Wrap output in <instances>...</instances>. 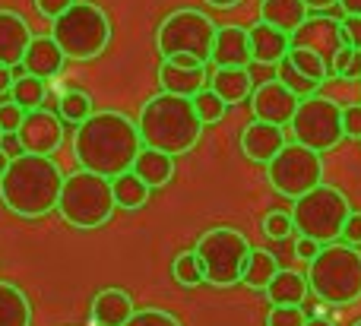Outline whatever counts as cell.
<instances>
[{
	"label": "cell",
	"mask_w": 361,
	"mask_h": 326,
	"mask_svg": "<svg viewBox=\"0 0 361 326\" xmlns=\"http://www.w3.org/2000/svg\"><path fill=\"white\" fill-rule=\"evenodd\" d=\"M206 63L203 67H184V63H175V61H162L159 67V82H162V92H171V95H200L206 89Z\"/></svg>",
	"instance_id": "cell-20"
},
{
	"label": "cell",
	"mask_w": 361,
	"mask_h": 326,
	"mask_svg": "<svg viewBox=\"0 0 361 326\" xmlns=\"http://www.w3.org/2000/svg\"><path fill=\"white\" fill-rule=\"evenodd\" d=\"M51 35L67 61H95L111 44V16L92 0H76L51 23Z\"/></svg>",
	"instance_id": "cell-6"
},
{
	"label": "cell",
	"mask_w": 361,
	"mask_h": 326,
	"mask_svg": "<svg viewBox=\"0 0 361 326\" xmlns=\"http://www.w3.org/2000/svg\"><path fill=\"white\" fill-rule=\"evenodd\" d=\"M219 25L206 16L203 10L193 6H180V10L169 13L162 25L156 29V48L159 54L175 57V54H193L197 61H212V48H216Z\"/></svg>",
	"instance_id": "cell-9"
},
{
	"label": "cell",
	"mask_w": 361,
	"mask_h": 326,
	"mask_svg": "<svg viewBox=\"0 0 361 326\" xmlns=\"http://www.w3.org/2000/svg\"><path fill=\"white\" fill-rule=\"evenodd\" d=\"M57 114H61L67 124L80 127L82 120H89L95 114V101L89 92H82V89H67V92H61V101H57Z\"/></svg>",
	"instance_id": "cell-29"
},
{
	"label": "cell",
	"mask_w": 361,
	"mask_h": 326,
	"mask_svg": "<svg viewBox=\"0 0 361 326\" xmlns=\"http://www.w3.org/2000/svg\"><path fill=\"white\" fill-rule=\"evenodd\" d=\"M67 63V54L61 51V44L54 42V35H35L23 57V70L29 76H38V80H51L57 76Z\"/></svg>",
	"instance_id": "cell-19"
},
{
	"label": "cell",
	"mask_w": 361,
	"mask_h": 326,
	"mask_svg": "<svg viewBox=\"0 0 361 326\" xmlns=\"http://www.w3.org/2000/svg\"><path fill=\"white\" fill-rule=\"evenodd\" d=\"M209 6H219V10H231V6H238L241 0H206Z\"/></svg>",
	"instance_id": "cell-50"
},
{
	"label": "cell",
	"mask_w": 361,
	"mask_h": 326,
	"mask_svg": "<svg viewBox=\"0 0 361 326\" xmlns=\"http://www.w3.org/2000/svg\"><path fill=\"white\" fill-rule=\"evenodd\" d=\"M288 61H292L305 76H311L314 82H320V86H324L326 80H333L330 63H326L324 57H320L317 51H311V48H292L288 51Z\"/></svg>",
	"instance_id": "cell-31"
},
{
	"label": "cell",
	"mask_w": 361,
	"mask_h": 326,
	"mask_svg": "<svg viewBox=\"0 0 361 326\" xmlns=\"http://www.w3.org/2000/svg\"><path fill=\"white\" fill-rule=\"evenodd\" d=\"M307 311L301 304H273L267 314V326H307Z\"/></svg>",
	"instance_id": "cell-36"
},
{
	"label": "cell",
	"mask_w": 361,
	"mask_h": 326,
	"mask_svg": "<svg viewBox=\"0 0 361 326\" xmlns=\"http://www.w3.org/2000/svg\"><path fill=\"white\" fill-rule=\"evenodd\" d=\"M133 175L143 177V181L149 184L152 190H156V187H165V184L175 177V156L143 146V152H140L137 162H133Z\"/></svg>",
	"instance_id": "cell-24"
},
{
	"label": "cell",
	"mask_w": 361,
	"mask_h": 326,
	"mask_svg": "<svg viewBox=\"0 0 361 326\" xmlns=\"http://www.w3.org/2000/svg\"><path fill=\"white\" fill-rule=\"evenodd\" d=\"M352 326H361V320H355V323H352Z\"/></svg>",
	"instance_id": "cell-54"
},
{
	"label": "cell",
	"mask_w": 361,
	"mask_h": 326,
	"mask_svg": "<svg viewBox=\"0 0 361 326\" xmlns=\"http://www.w3.org/2000/svg\"><path fill=\"white\" fill-rule=\"evenodd\" d=\"M250 44H254V63L279 67L288 57V51H292V35L260 19L257 25H250Z\"/></svg>",
	"instance_id": "cell-18"
},
{
	"label": "cell",
	"mask_w": 361,
	"mask_h": 326,
	"mask_svg": "<svg viewBox=\"0 0 361 326\" xmlns=\"http://www.w3.org/2000/svg\"><path fill=\"white\" fill-rule=\"evenodd\" d=\"M137 124L143 146L169 152V156H187L203 137V118H200L193 99H187V95H152L140 111Z\"/></svg>",
	"instance_id": "cell-3"
},
{
	"label": "cell",
	"mask_w": 361,
	"mask_h": 326,
	"mask_svg": "<svg viewBox=\"0 0 361 326\" xmlns=\"http://www.w3.org/2000/svg\"><path fill=\"white\" fill-rule=\"evenodd\" d=\"M307 282L317 301L330 308H349L361 298V251L352 244H324L307 263Z\"/></svg>",
	"instance_id": "cell-4"
},
{
	"label": "cell",
	"mask_w": 361,
	"mask_h": 326,
	"mask_svg": "<svg viewBox=\"0 0 361 326\" xmlns=\"http://www.w3.org/2000/svg\"><path fill=\"white\" fill-rule=\"evenodd\" d=\"M0 143H4V127H0Z\"/></svg>",
	"instance_id": "cell-53"
},
{
	"label": "cell",
	"mask_w": 361,
	"mask_h": 326,
	"mask_svg": "<svg viewBox=\"0 0 361 326\" xmlns=\"http://www.w3.org/2000/svg\"><path fill=\"white\" fill-rule=\"evenodd\" d=\"M307 326H333V323L324 320V317H311V320H307Z\"/></svg>",
	"instance_id": "cell-52"
},
{
	"label": "cell",
	"mask_w": 361,
	"mask_h": 326,
	"mask_svg": "<svg viewBox=\"0 0 361 326\" xmlns=\"http://www.w3.org/2000/svg\"><path fill=\"white\" fill-rule=\"evenodd\" d=\"M267 177L279 196L298 200L324 184V156L311 146L286 143V149L267 165Z\"/></svg>",
	"instance_id": "cell-11"
},
{
	"label": "cell",
	"mask_w": 361,
	"mask_h": 326,
	"mask_svg": "<svg viewBox=\"0 0 361 326\" xmlns=\"http://www.w3.org/2000/svg\"><path fill=\"white\" fill-rule=\"evenodd\" d=\"M307 6H311V10H330L333 4H339V0H305Z\"/></svg>",
	"instance_id": "cell-49"
},
{
	"label": "cell",
	"mask_w": 361,
	"mask_h": 326,
	"mask_svg": "<svg viewBox=\"0 0 361 326\" xmlns=\"http://www.w3.org/2000/svg\"><path fill=\"white\" fill-rule=\"evenodd\" d=\"M209 89H216L228 105H241V101H250L257 86L247 67H216V73L209 76Z\"/></svg>",
	"instance_id": "cell-22"
},
{
	"label": "cell",
	"mask_w": 361,
	"mask_h": 326,
	"mask_svg": "<svg viewBox=\"0 0 361 326\" xmlns=\"http://www.w3.org/2000/svg\"><path fill=\"white\" fill-rule=\"evenodd\" d=\"M193 105H197L203 124H216V120H222L225 111H228V101H225L216 89H203L200 95H193Z\"/></svg>",
	"instance_id": "cell-35"
},
{
	"label": "cell",
	"mask_w": 361,
	"mask_h": 326,
	"mask_svg": "<svg viewBox=\"0 0 361 326\" xmlns=\"http://www.w3.org/2000/svg\"><path fill=\"white\" fill-rule=\"evenodd\" d=\"M16 133H19V139H23L25 152L51 156V152H57L63 143V118L61 114H51L48 108H32V111H25Z\"/></svg>",
	"instance_id": "cell-13"
},
{
	"label": "cell",
	"mask_w": 361,
	"mask_h": 326,
	"mask_svg": "<svg viewBox=\"0 0 361 326\" xmlns=\"http://www.w3.org/2000/svg\"><path fill=\"white\" fill-rule=\"evenodd\" d=\"M212 63L216 67H247V63H254L250 29H244V25H219Z\"/></svg>",
	"instance_id": "cell-16"
},
{
	"label": "cell",
	"mask_w": 361,
	"mask_h": 326,
	"mask_svg": "<svg viewBox=\"0 0 361 326\" xmlns=\"http://www.w3.org/2000/svg\"><path fill=\"white\" fill-rule=\"evenodd\" d=\"M13 101H16L23 111H32V108H42L44 101V80L38 76H29L23 67H16V86H13Z\"/></svg>",
	"instance_id": "cell-30"
},
{
	"label": "cell",
	"mask_w": 361,
	"mask_h": 326,
	"mask_svg": "<svg viewBox=\"0 0 361 326\" xmlns=\"http://www.w3.org/2000/svg\"><path fill=\"white\" fill-rule=\"evenodd\" d=\"M292 133L295 143L311 146L314 152H330L343 143L345 127H343V105L326 95H307L301 99L298 111L292 118Z\"/></svg>",
	"instance_id": "cell-10"
},
{
	"label": "cell",
	"mask_w": 361,
	"mask_h": 326,
	"mask_svg": "<svg viewBox=\"0 0 361 326\" xmlns=\"http://www.w3.org/2000/svg\"><path fill=\"white\" fill-rule=\"evenodd\" d=\"M63 181L67 175L51 156L23 152L10 162L4 181H0V200L19 219H42L57 209Z\"/></svg>",
	"instance_id": "cell-2"
},
{
	"label": "cell",
	"mask_w": 361,
	"mask_h": 326,
	"mask_svg": "<svg viewBox=\"0 0 361 326\" xmlns=\"http://www.w3.org/2000/svg\"><path fill=\"white\" fill-rule=\"evenodd\" d=\"M298 105H301V99L279 80V76L260 82V86L254 89V95H250V111H254V118L269 120V124H279V127L292 124Z\"/></svg>",
	"instance_id": "cell-12"
},
{
	"label": "cell",
	"mask_w": 361,
	"mask_h": 326,
	"mask_svg": "<svg viewBox=\"0 0 361 326\" xmlns=\"http://www.w3.org/2000/svg\"><path fill=\"white\" fill-rule=\"evenodd\" d=\"M320 251H324V244H320V241H314V238H301V234H298V241H295V257L305 260V263H311Z\"/></svg>",
	"instance_id": "cell-42"
},
{
	"label": "cell",
	"mask_w": 361,
	"mask_h": 326,
	"mask_svg": "<svg viewBox=\"0 0 361 326\" xmlns=\"http://www.w3.org/2000/svg\"><path fill=\"white\" fill-rule=\"evenodd\" d=\"M333 76L345 82L361 80V51L352 48V44H343L336 51V57H333Z\"/></svg>",
	"instance_id": "cell-34"
},
{
	"label": "cell",
	"mask_w": 361,
	"mask_h": 326,
	"mask_svg": "<svg viewBox=\"0 0 361 326\" xmlns=\"http://www.w3.org/2000/svg\"><path fill=\"white\" fill-rule=\"evenodd\" d=\"M343 241H345V244H352V247H361V213H358V209H352L349 222H345Z\"/></svg>",
	"instance_id": "cell-43"
},
{
	"label": "cell",
	"mask_w": 361,
	"mask_h": 326,
	"mask_svg": "<svg viewBox=\"0 0 361 326\" xmlns=\"http://www.w3.org/2000/svg\"><path fill=\"white\" fill-rule=\"evenodd\" d=\"M311 282H307V272H295V270H279V276L267 285V301L269 304H305Z\"/></svg>",
	"instance_id": "cell-25"
},
{
	"label": "cell",
	"mask_w": 361,
	"mask_h": 326,
	"mask_svg": "<svg viewBox=\"0 0 361 326\" xmlns=\"http://www.w3.org/2000/svg\"><path fill=\"white\" fill-rule=\"evenodd\" d=\"M10 162H13V158L6 156L4 149H0V181H4V175H6V168H10Z\"/></svg>",
	"instance_id": "cell-51"
},
{
	"label": "cell",
	"mask_w": 361,
	"mask_h": 326,
	"mask_svg": "<svg viewBox=\"0 0 361 326\" xmlns=\"http://www.w3.org/2000/svg\"><path fill=\"white\" fill-rule=\"evenodd\" d=\"M73 4H76V0H35V10L42 13L44 19H51V23H54V19L61 16V13H67Z\"/></svg>",
	"instance_id": "cell-41"
},
{
	"label": "cell",
	"mask_w": 361,
	"mask_h": 326,
	"mask_svg": "<svg viewBox=\"0 0 361 326\" xmlns=\"http://www.w3.org/2000/svg\"><path fill=\"white\" fill-rule=\"evenodd\" d=\"M307 13H311V6L305 4V0H263L260 4V19L269 25H276V29L282 32H298L301 25L307 23Z\"/></svg>",
	"instance_id": "cell-23"
},
{
	"label": "cell",
	"mask_w": 361,
	"mask_h": 326,
	"mask_svg": "<svg viewBox=\"0 0 361 326\" xmlns=\"http://www.w3.org/2000/svg\"><path fill=\"white\" fill-rule=\"evenodd\" d=\"M23 118H25V111L16 101H0V127H4V133H16Z\"/></svg>",
	"instance_id": "cell-39"
},
{
	"label": "cell",
	"mask_w": 361,
	"mask_h": 326,
	"mask_svg": "<svg viewBox=\"0 0 361 326\" xmlns=\"http://www.w3.org/2000/svg\"><path fill=\"white\" fill-rule=\"evenodd\" d=\"M0 326H32L29 295L13 282H0Z\"/></svg>",
	"instance_id": "cell-26"
},
{
	"label": "cell",
	"mask_w": 361,
	"mask_h": 326,
	"mask_svg": "<svg viewBox=\"0 0 361 326\" xmlns=\"http://www.w3.org/2000/svg\"><path fill=\"white\" fill-rule=\"evenodd\" d=\"M279 80L286 82V86L292 89V92L298 95V99H307V95H317V89H320V82H314L311 76H305L298 67H295L292 61H288V57L279 63Z\"/></svg>",
	"instance_id": "cell-33"
},
{
	"label": "cell",
	"mask_w": 361,
	"mask_h": 326,
	"mask_svg": "<svg viewBox=\"0 0 361 326\" xmlns=\"http://www.w3.org/2000/svg\"><path fill=\"white\" fill-rule=\"evenodd\" d=\"M345 16H361V0H339Z\"/></svg>",
	"instance_id": "cell-48"
},
{
	"label": "cell",
	"mask_w": 361,
	"mask_h": 326,
	"mask_svg": "<svg viewBox=\"0 0 361 326\" xmlns=\"http://www.w3.org/2000/svg\"><path fill=\"white\" fill-rule=\"evenodd\" d=\"M124 326H184V323H180L175 314H169V311L143 308V311H137Z\"/></svg>",
	"instance_id": "cell-38"
},
{
	"label": "cell",
	"mask_w": 361,
	"mask_h": 326,
	"mask_svg": "<svg viewBox=\"0 0 361 326\" xmlns=\"http://www.w3.org/2000/svg\"><path fill=\"white\" fill-rule=\"evenodd\" d=\"M165 61L184 63V67H203V61H197V57H193V54H175V57H165Z\"/></svg>",
	"instance_id": "cell-47"
},
{
	"label": "cell",
	"mask_w": 361,
	"mask_h": 326,
	"mask_svg": "<svg viewBox=\"0 0 361 326\" xmlns=\"http://www.w3.org/2000/svg\"><path fill=\"white\" fill-rule=\"evenodd\" d=\"M260 228L269 241H286V238H292V232H295V219H292V213H279V209H273V213L263 215Z\"/></svg>",
	"instance_id": "cell-37"
},
{
	"label": "cell",
	"mask_w": 361,
	"mask_h": 326,
	"mask_svg": "<svg viewBox=\"0 0 361 326\" xmlns=\"http://www.w3.org/2000/svg\"><path fill=\"white\" fill-rule=\"evenodd\" d=\"M133 314H137V304L124 289H102L92 298V320L99 326H124Z\"/></svg>",
	"instance_id": "cell-21"
},
{
	"label": "cell",
	"mask_w": 361,
	"mask_h": 326,
	"mask_svg": "<svg viewBox=\"0 0 361 326\" xmlns=\"http://www.w3.org/2000/svg\"><path fill=\"white\" fill-rule=\"evenodd\" d=\"M343 127L349 139H361V105H345L343 108Z\"/></svg>",
	"instance_id": "cell-40"
},
{
	"label": "cell",
	"mask_w": 361,
	"mask_h": 326,
	"mask_svg": "<svg viewBox=\"0 0 361 326\" xmlns=\"http://www.w3.org/2000/svg\"><path fill=\"white\" fill-rule=\"evenodd\" d=\"M279 270L282 266H279V260H276V253H269L267 247H254L247 257V266H244L241 285H247V289H254V291H267V285L279 276Z\"/></svg>",
	"instance_id": "cell-27"
},
{
	"label": "cell",
	"mask_w": 361,
	"mask_h": 326,
	"mask_svg": "<svg viewBox=\"0 0 361 326\" xmlns=\"http://www.w3.org/2000/svg\"><path fill=\"white\" fill-rule=\"evenodd\" d=\"M32 25L19 13L0 10V63L6 67H23V57L32 44Z\"/></svg>",
	"instance_id": "cell-17"
},
{
	"label": "cell",
	"mask_w": 361,
	"mask_h": 326,
	"mask_svg": "<svg viewBox=\"0 0 361 326\" xmlns=\"http://www.w3.org/2000/svg\"><path fill=\"white\" fill-rule=\"evenodd\" d=\"M345 44L343 38V23L330 16H307V23L301 25L298 32H292V48H311L330 63L333 70V57L336 51Z\"/></svg>",
	"instance_id": "cell-14"
},
{
	"label": "cell",
	"mask_w": 361,
	"mask_h": 326,
	"mask_svg": "<svg viewBox=\"0 0 361 326\" xmlns=\"http://www.w3.org/2000/svg\"><path fill=\"white\" fill-rule=\"evenodd\" d=\"M149 194H152V187L140 175H133V171L114 177V200H118L121 209H140V206H146V203H149Z\"/></svg>",
	"instance_id": "cell-28"
},
{
	"label": "cell",
	"mask_w": 361,
	"mask_h": 326,
	"mask_svg": "<svg viewBox=\"0 0 361 326\" xmlns=\"http://www.w3.org/2000/svg\"><path fill=\"white\" fill-rule=\"evenodd\" d=\"M143 152L140 124L124 111H95L73 133V156L80 168L102 177H121L133 171V162Z\"/></svg>",
	"instance_id": "cell-1"
},
{
	"label": "cell",
	"mask_w": 361,
	"mask_h": 326,
	"mask_svg": "<svg viewBox=\"0 0 361 326\" xmlns=\"http://www.w3.org/2000/svg\"><path fill=\"white\" fill-rule=\"evenodd\" d=\"M13 86H16V67H6V63H0V95L13 92Z\"/></svg>",
	"instance_id": "cell-46"
},
{
	"label": "cell",
	"mask_w": 361,
	"mask_h": 326,
	"mask_svg": "<svg viewBox=\"0 0 361 326\" xmlns=\"http://www.w3.org/2000/svg\"><path fill=\"white\" fill-rule=\"evenodd\" d=\"M171 276H175V282H178V285H184V289H193V285L206 282V276H203V263H200L197 251L178 253L175 263H171Z\"/></svg>",
	"instance_id": "cell-32"
},
{
	"label": "cell",
	"mask_w": 361,
	"mask_h": 326,
	"mask_svg": "<svg viewBox=\"0 0 361 326\" xmlns=\"http://www.w3.org/2000/svg\"><path fill=\"white\" fill-rule=\"evenodd\" d=\"M352 215V203L349 196L339 187H330V184H320L311 194L298 196L292 209L295 219V232L301 238H314L320 244H333V241L343 238V228Z\"/></svg>",
	"instance_id": "cell-8"
},
{
	"label": "cell",
	"mask_w": 361,
	"mask_h": 326,
	"mask_svg": "<svg viewBox=\"0 0 361 326\" xmlns=\"http://www.w3.org/2000/svg\"><path fill=\"white\" fill-rule=\"evenodd\" d=\"M193 251L203 263L206 282L216 285V289H231V285H241L244 266H247V257L254 247H250L247 234L241 228L212 225L197 238Z\"/></svg>",
	"instance_id": "cell-7"
},
{
	"label": "cell",
	"mask_w": 361,
	"mask_h": 326,
	"mask_svg": "<svg viewBox=\"0 0 361 326\" xmlns=\"http://www.w3.org/2000/svg\"><path fill=\"white\" fill-rule=\"evenodd\" d=\"M286 149V130L269 120H250L241 130V152L257 165H269Z\"/></svg>",
	"instance_id": "cell-15"
},
{
	"label": "cell",
	"mask_w": 361,
	"mask_h": 326,
	"mask_svg": "<svg viewBox=\"0 0 361 326\" xmlns=\"http://www.w3.org/2000/svg\"><path fill=\"white\" fill-rule=\"evenodd\" d=\"M343 38L345 44L361 51V16H345L343 19Z\"/></svg>",
	"instance_id": "cell-44"
},
{
	"label": "cell",
	"mask_w": 361,
	"mask_h": 326,
	"mask_svg": "<svg viewBox=\"0 0 361 326\" xmlns=\"http://www.w3.org/2000/svg\"><path fill=\"white\" fill-rule=\"evenodd\" d=\"M118 200H114V181L111 177H102L95 171H73V175L63 181V194L57 203V213L67 222L70 228H80V232H95V228H105L111 222Z\"/></svg>",
	"instance_id": "cell-5"
},
{
	"label": "cell",
	"mask_w": 361,
	"mask_h": 326,
	"mask_svg": "<svg viewBox=\"0 0 361 326\" xmlns=\"http://www.w3.org/2000/svg\"><path fill=\"white\" fill-rule=\"evenodd\" d=\"M0 149H4L10 158H16V156H23V152H25V146H23V139H19V133H4Z\"/></svg>",
	"instance_id": "cell-45"
}]
</instances>
